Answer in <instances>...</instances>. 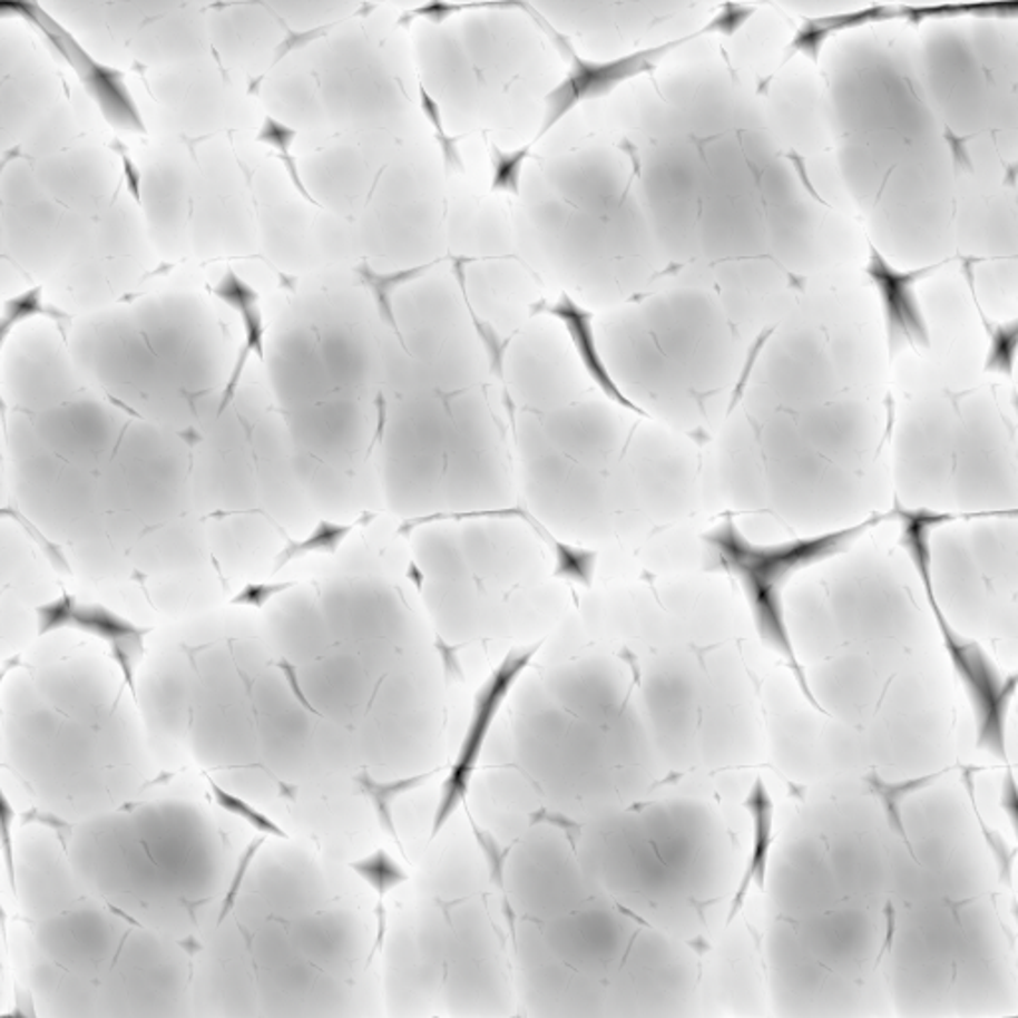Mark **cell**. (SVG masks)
<instances>
[{"mask_svg":"<svg viewBox=\"0 0 1018 1018\" xmlns=\"http://www.w3.org/2000/svg\"><path fill=\"white\" fill-rule=\"evenodd\" d=\"M881 519H885V516H875L852 528L787 541L782 546H754L742 536L732 521H726L706 536V544L713 549L714 559L741 581L742 589L751 603L760 637L766 640L777 655L786 658L787 667L796 675L805 698L814 704L820 713L825 711L818 704L807 686L804 670L797 663L794 645L787 633L782 607V589L796 571L842 554L863 531H868L871 526H878Z\"/></svg>","mask_w":1018,"mask_h":1018,"instance_id":"1","label":"cell"},{"mask_svg":"<svg viewBox=\"0 0 1018 1018\" xmlns=\"http://www.w3.org/2000/svg\"><path fill=\"white\" fill-rule=\"evenodd\" d=\"M901 526H903V546L908 549L911 561L916 565L921 584L926 587L927 601L936 615L937 627L943 635L947 655L953 663L957 675L963 683L967 695L971 698L977 723V746L981 751H989L1007 760V711L1010 701L1017 693V676L1002 678L991 658L975 640L965 639L944 619L943 611L937 603L933 589V575H931V544L929 536L931 529L955 519L951 513H936L931 509H903L898 508Z\"/></svg>","mask_w":1018,"mask_h":1018,"instance_id":"2","label":"cell"},{"mask_svg":"<svg viewBox=\"0 0 1018 1018\" xmlns=\"http://www.w3.org/2000/svg\"><path fill=\"white\" fill-rule=\"evenodd\" d=\"M0 14L19 17L37 27L56 52L75 70L86 92L98 104L104 118L110 121L111 126L120 130L146 134V124L141 120L138 106L126 86L124 72L94 60L92 56L86 52V48L72 37V32L65 25H60L52 14H48L38 2L4 0L0 2Z\"/></svg>","mask_w":1018,"mask_h":1018,"instance_id":"3","label":"cell"},{"mask_svg":"<svg viewBox=\"0 0 1018 1018\" xmlns=\"http://www.w3.org/2000/svg\"><path fill=\"white\" fill-rule=\"evenodd\" d=\"M701 35H703V28L695 35H691V37L670 40V42H665L660 47L645 48L639 52L620 56V58L607 60V62L584 60V58L575 55L574 48L567 45V40L557 42L561 47L559 50L569 58L571 68H569V72H567L564 80L557 84L551 92L547 94L546 114H544V121H541L537 139L544 138L547 131L556 128L557 124L564 120L569 111L574 110L575 106H579L585 100H595V98L607 96L619 84L627 82L630 78L655 72L663 56L673 52L675 48L683 47L688 40L701 37Z\"/></svg>","mask_w":1018,"mask_h":1018,"instance_id":"4","label":"cell"},{"mask_svg":"<svg viewBox=\"0 0 1018 1018\" xmlns=\"http://www.w3.org/2000/svg\"><path fill=\"white\" fill-rule=\"evenodd\" d=\"M541 647L539 643L531 648H521L513 650L511 655L503 658L500 667L488 678V683L482 686V691L476 695L473 703L472 721L468 724V731L463 736L460 754L456 758L454 766L450 770V776L442 786V796L440 804L435 810L434 824H432V838H435L440 830L444 828L446 822L452 818L456 807L462 804L463 797L468 794V787L472 782L473 770L482 754L483 742L488 738L491 723L496 714L501 708V704L509 695L511 686L516 685L518 676L528 667L529 660L536 655L537 648Z\"/></svg>","mask_w":1018,"mask_h":1018,"instance_id":"5","label":"cell"},{"mask_svg":"<svg viewBox=\"0 0 1018 1018\" xmlns=\"http://www.w3.org/2000/svg\"><path fill=\"white\" fill-rule=\"evenodd\" d=\"M38 635H47L62 627H75L92 637L106 640L110 645V655L120 667L124 683L130 686L136 696V668L146 653L144 637L149 629H141L131 620L124 619L118 613L106 609L104 605L90 603L78 605L72 595H62L56 601L37 607Z\"/></svg>","mask_w":1018,"mask_h":1018,"instance_id":"6","label":"cell"},{"mask_svg":"<svg viewBox=\"0 0 1018 1018\" xmlns=\"http://www.w3.org/2000/svg\"><path fill=\"white\" fill-rule=\"evenodd\" d=\"M1017 2H981V4H937V7H908V4H880V7H870V9L858 10V12H845V14H832V17H818V19H805L804 27L797 30L796 38L790 45V55L794 52H804L810 56L814 62H818L820 52L824 48L825 40L853 30V28L865 27L873 22H885V20H908L913 25H919L923 20L933 19H959V17H979V19H1002V17H1015L1017 12Z\"/></svg>","mask_w":1018,"mask_h":1018,"instance_id":"7","label":"cell"},{"mask_svg":"<svg viewBox=\"0 0 1018 1018\" xmlns=\"http://www.w3.org/2000/svg\"><path fill=\"white\" fill-rule=\"evenodd\" d=\"M936 268L937 265L916 271H899L883 260L880 251L871 249L868 275L881 296L883 315L888 324L889 351L898 352L906 344L929 346V331L917 303L916 283Z\"/></svg>","mask_w":1018,"mask_h":1018,"instance_id":"8","label":"cell"},{"mask_svg":"<svg viewBox=\"0 0 1018 1018\" xmlns=\"http://www.w3.org/2000/svg\"><path fill=\"white\" fill-rule=\"evenodd\" d=\"M214 293L215 296L222 298L225 305L232 306L242 315L243 333H245V341H243V346L239 349V354H237V361L233 366L229 382L223 390L222 404L217 410L219 414H223V410L229 407L233 399H235V390L239 386V380H242L245 364L249 361L251 354H257L261 361L265 359V344H263V341H265V323H263V315H261L257 291L247 285L233 268H227V273L223 275L222 281L215 285Z\"/></svg>","mask_w":1018,"mask_h":1018,"instance_id":"9","label":"cell"},{"mask_svg":"<svg viewBox=\"0 0 1018 1018\" xmlns=\"http://www.w3.org/2000/svg\"><path fill=\"white\" fill-rule=\"evenodd\" d=\"M539 311L557 316V319L565 324V329H567V333H569V339H571V343H574L575 351H577L579 359L584 362L585 371L591 376L593 382L603 390V394H605L607 399H611L615 404L627 408V410L635 412V414H639V417H647L643 408L633 404V402L623 394V390L617 386V382L613 380L611 374L607 371V366H605V362H603L601 359V352L597 349L595 334H593L591 313H587L585 309H581L577 303H574L571 296L567 295H561V298L551 306H539Z\"/></svg>","mask_w":1018,"mask_h":1018,"instance_id":"10","label":"cell"},{"mask_svg":"<svg viewBox=\"0 0 1018 1018\" xmlns=\"http://www.w3.org/2000/svg\"><path fill=\"white\" fill-rule=\"evenodd\" d=\"M744 805L751 810L752 824H754V845H752L751 863L746 868V873L741 881V888L736 898L732 901L731 913H728V923L738 916L742 909L744 898L748 893L752 881L764 888L766 883V871H769L770 848H772V818H774V805L770 800L769 787L764 780L756 777L752 786L751 796L746 797Z\"/></svg>","mask_w":1018,"mask_h":1018,"instance_id":"11","label":"cell"},{"mask_svg":"<svg viewBox=\"0 0 1018 1018\" xmlns=\"http://www.w3.org/2000/svg\"><path fill=\"white\" fill-rule=\"evenodd\" d=\"M944 772H937V774H929V776H919L913 777V780H906V782H899V784H889L885 780H881L878 772H871L870 776L865 777L868 786H870L871 794L880 800L881 805H883V812H885V818H888V824L893 832L898 833L899 838L906 843L911 858L916 860V852L911 848V842H909L908 832H906V825H903V814H901V804L908 800L911 794H916L917 790L921 787H927L929 784H933L937 777L943 776Z\"/></svg>","mask_w":1018,"mask_h":1018,"instance_id":"12","label":"cell"},{"mask_svg":"<svg viewBox=\"0 0 1018 1018\" xmlns=\"http://www.w3.org/2000/svg\"><path fill=\"white\" fill-rule=\"evenodd\" d=\"M434 263H427V265H420V267H410L402 268V271H394V273H386V275H380L374 268L369 265V263H361L356 267V275L361 277L362 285L371 291L372 296H374V303H376V309H379V315L384 323L392 326V331L399 334V341L402 343V346L407 349V344L402 341V334H400L399 323H397V316H394V306H392V293L397 288L407 285L410 281L424 275L427 271L434 267Z\"/></svg>","mask_w":1018,"mask_h":1018,"instance_id":"13","label":"cell"},{"mask_svg":"<svg viewBox=\"0 0 1018 1018\" xmlns=\"http://www.w3.org/2000/svg\"><path fill=\"white\" fill-rule=\"evenodd\" d=\"M432 776H434V772H427V774H420V776L402 777V780L380 784L376 780H372L369 772H362L361 776H356V784L361 786L362 794L369 797L372 805H374L380 828L389 833L390 838H394L399 842V832L394 828V818H392V802L402 796V794L410 792L412 787L420 786L424 780Z\"/></svg>","mask_w":1018,"mask_h":1018,"instance_id":"14","label":"cell"},{"mask_svg":"<svg viewBox=\"0 0 1018 1018\" xmlns=\"http://www.w3.org/2000/svg\"><path fill=\"white\" fill-rule=\"evenodd\" d=\"M32 316H47V319H52L58 329L62 331V334L68 331L70 326V316L66 315L65 311L56 309V306L45 305L42 301V287H32L28 288L27 293H22L19 296H12L7 303H4V309H2V324H0V343H7L9 339L10 331L17 326V324L25 323L28 319Z\"/></svg>","mask_w":1018,"mask_h":1018,"instance_id":"15","label":"cell"},{"mask_svg":"<svg viewBox=\"0 0 1018 1018\" xmlns=\"http://www.w3.org/2000/svg\"><path fill=\"white\" fill-rule=\"evenodd\" d=\"M354 526L356 523H351V526H336V523H329V521L319 523V528L303 541H288L287 547L277 556L275 571H281L288 561L309 556V554H334L343 544L344 537L351 534Z\"/></svg>","mask_w":1018,"mask_h":1018,"instance_id":"16","label":"cell"},{"mask_svg":"<svg viewBox=\"0 0 1018 1018\" xmlns=\"http://www.w3.org/2000/svg\"><path fill=\"white\" fill-rule=\"evenodd\" d=\"M351 870L361 880L366 881L379 893L380 899L408 880L407 871L402 870L399 863L392 860L390 853L384 852V850H379V852L372 853L364 860L354 861V863H351Z\"/></svg>","mask_w":1018,"mask_h":1018,"instance_id":"17","label":"cell"},{"mask_svg":"<svg viewBox=\"0 0 1018 1018\" xmlns=\"http://www.w3.org/2000/svg\"><path fill=\"white\" fill-rule=\"evenodd\" d=\"M531 148L516 149V151H501L498 146L491 148V192L498 194L519 195L521 186V169L526 166Z\"/></svg>","mask_w":1018,"mask_h":1018,"instance_id":"18","label":"cell"},{"mask_svg":"<svg viewBox=\"0 0 1018 1018\" xmlns=\"http://www.w3.org/2000/svg\"><path fill=\"white\" fill-rule=\"evenodd\" d=\"M420 108H422L424 118L430 121V126L434 128V138L440 149H442L446 166L463 172L462 156H460V149H458V144L462 141V136H450L446 131L442 108L430 96V92L424 88V84H420Z\"/></svg>","mask_w":1018,"mask_h":1018,"instance_id":"19","label":"cell"},{"mask_svg":"<svg viewBox=\"0 0 1018 1018\" xmlns=\"http://www.w3.org/2000/svg\"><path fill=\"white\" fill-rule=\"evenodd\" d=\"M209 787H212V794H214L215 802L222 805L225 812H229L233 815H239L245 822H249L255 830L260 832L268 833V835H277V838H287V833L283 832L271 818H267L265 814H261L260 810H255L253 805L243 802L242 797L233 796L227 790H223L222 786H217L214 780H209Z\"/></svg>","mask_w":1018,"mask_h":1018,"instance_id":"20","label":"cell"},{"mask_svg":"<svg viewBox=\"0 0 1018 1018\" xmlns=\"http://www.w3.org/2000/svg\"><path fill=\"white\" fill-rule=\"evenodd\" d=\"M1017 323L999 324L992 329L991 354L987 359V371L1012 374L1015 351H1017Z\"/></svg>","mask_w":1018,"mask_h":1018,"instance_id":"21","label":"cell"},{"mask_svg":"<svg viewBox=\"0 0 1018 1018\" xmlns=\"http://www.w3.org/2000/svg\"><path fill=\"white\" fill-rule=\"evenodd\" d=\"M473 835L476 840L480 843L482 848L483 855H486V861H488V868H490V881L493 885L503 889V871H506V860H508L509 848H501L498 840L491 835V833L483 832L482 828L473 824Z\"/></svg>","mask_w":1018,"mask_h":1018,"instance_id":"22","label":"cell"},{"mask_svg":"<svg viewBox=\"0 0 1018 1018\" xmlns=\"http://www.w3.org/2000/svg\"><path fill=\"white\" fill-rule=\"evenodd\" d=\"M265 843V838H257L247 845V850L243 852L242 858H239V863H237V870H235V875H233L232 883H229V889H227V895L223 899L222 913H219V923H223V919L232 913L233 908H235V901H237V895H239V889H242L243 881H245V875H247V870H249L251 861L255 860V855L261 850V845Z\"/></svg>","mask_w":1018,"mask_h":1018,"instance_id":"23","label":"cell"},{"mask_svg":"<svg viewBox=\"0 0 1018 1018\" xmlns=\"http://www.w3.org/2000/svg\"><path fill=\"white\" fill-rule=\"evenodd\" d=\"M295 584H251L237 597H233V605H247V607H265L268 599L278 593L287 591Z\"/></svg>","mask_w":1018,"mask_h":1018,"instance_id":"24","label":"cell"},{"mask_svg":"<svg viewBox=\"0 0 1018 1018\" xmlns=\"http://www.w3.org/2000/svg\"><path fill=\"white\" fill-rule=\"evenodd\" d=\"M752 9H746V7H738V4H724L723 12L716 17V19L706 25L703 28V35H708V32H723V35H732L736 28L741 27L744 20L748 19Z\"/></svg>","mask_w":1018,"mask_h":1018,"instance_id":"25","label":"cell"},{"mask_svg":"<svg viewBox=\"0 0 1018 1018\" xmlns=\"http://www.w3.org/2000/svg\"><path fill=\"white\" fill-rule=\"evenodd\" d=\"M480 4H452V2H434V4H424L420 9H414L412 12H408L404 19L400 20L399 25H408V20L414 19V17H422V19L430 20V22H444L446 19H450L456 12H460L463 9H476Z\"/></svg>","mask_w":1018,"mask_h":1018,"instance_id":"26","label":"cell"},{"mask_svg":"<svg viewBox=\"0 0 1018 1018\" xmlns=\"http://www.w3.org/2000/svg\"><path fill=\"white\" fill-rule=\"evenodd\" d=\"M10 822H12V807H10L9 800L2 797V850H4V861H7V870H9L10 888L17 891L12 843H10Z\"/></svg>","mask_w":1018,"mask_h":1018,"instance_id":"27","label":"cell"},{"mask_svg":"<svg viewBox=\"0 0 1018 1018\" xmlns=\"http://www.w3.org/2000/svg\"><path fill=\"white\" fill-rule=\"evenodd\" d=\"M537 824H551L561 828V830L567 833V838H569L571 845H575L577 838H579V833H581V828L575 824V822H571V820H567L565 815L549 814L546 810H539V812H534V814H531V825Z\"/></svg>","mask_w":1018,"mask_h":1018,"instance_id":"28","label":"cell"},{"mask_svg":"<svg viewBox=\"0 0 1018 1018\" xmlns=\"http://www.w3.org/2000/svg\"><path fill=\"white\" fill-rule=\"evenodd\" d=\"M30 822H38V824H47L48 828H52L66 848V842L70 840L72 828L66 824L65 820H60V818H56L52 814H38L37 810H30V812H25V815H22V824H30Z\"/></svg>","mask_w":1018,"mask_h":1018,"instance_id":"29","label":"cell"},{"mask_svg":"<svg viewBox=\"0 0 1018 1018\" xmlns=\"http://www.w3.org/2000/svg\"><path fill=\"white\" fill-rule=\"evenodd\" d=\"M324 30H329V27L315 28V30H309V32H288L287 40L277 48V55H275V60H273V62L277 65L278 60H281L283 56L288 55L291 50L305 47L309 42H313L315 38L323 37Z\"/></svg>","mask_w":1018,"mask_h":1018,"instance_id":"30","label":"cell"},{"mask_svg":"<svg viewBox=\"0 0 1018 1018\" xmlns=\"http://www.w3.org/2000/svg\"><path fill=\"white\" fill-rule=\"evenodd\" d=\"M116 149L120 151L121 166H124V176H126L128 192H130L131 197H134L138 204H141V174H139L138 167L131 161L126 149L121 148V146H116Z\"/></svg>","mask_w":1018,"mask_h":1018,"instance_id":"31","label":"cell"},{"mask_svg":"<svg viewBox=\"0 0 1018 1018\" xmlns=\"http://www.w3.org/2000/svg\"><path fill=\"white\" fill-rule=\"evenodd\" d=\"M278 667L283 668V673H285V676H287V681H288V683H291V688H293V691H295V695H296V698H298V703L303 704V706H305L306 711H311V713L316 714L315 708H313V706H311V704H309V701H306L305 695H303V693H301V688H298V683H296L295 668L291 667V665H288V663H281V665H278Z\"/></svg>","mask_w":1018,"mask_h":1018,"instance_id":"32","label":"cell"}]
</instances>
